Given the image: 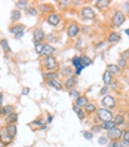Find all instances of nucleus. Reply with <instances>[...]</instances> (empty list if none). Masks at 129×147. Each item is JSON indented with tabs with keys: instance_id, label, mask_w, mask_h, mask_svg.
<instances>
[{
	"instance_id": "f257e3e1",
	"label": "nucleus",
	"mask_w": 129,
	"mask_h": 147,
	"mask_svg": "<svg viewBox=\"0 0 129 147\" xmlns=\"http://www.w3.org/2000/svg\"><path fill=\"white\" fill-rule=\"evenodd\" d=\"M43 67L46 68V71H56V68H58V61H56V58L55 57H46V58H43Z\"/></svg>"
},
{
	"instance_id": "f03ea898",
	"label": "nucleus",
	"mask_w": 129,
	"mask_h": 147,
	"mask_svg": "<svg viewBox=\"0 0 129 147\" xmlns=\"http://www.w3.org/2000/svg\"><path fill=\"white\" fill-rule=\"evenodd\" d=\"M126 21V15L122 11H114L113 15H111V25L113 27H119Z\"/></svg>"
},
{
	"instance_id": "7ed1b4c3",
	"label": "nucleus",
	"mask_w": 129,
	"mask_h": 147,
	"mask_svg": "<svg viewBox=\"0 0 129 147\" xmlns=\"http://www.w3.org/2000/svg\"><path fill=\"white\" fill-rule=\"evenodd\" d=\"M97 117L101 120V123L102 122H108V120H113V113H111V110L101 107V109L97 110Z\"/></svg>"
},
{
	"instance_id": "20e7f679",
	"label": "nucleus",
	"mask_w": 129,
	"mask_h": 147,
	"mask_svg": "<svg viewBox=\"0 0 129 147\" xmlns=\"http://www.w3.org/2000/svg\"><path fill=\"white\" fill-rule=\"evenodd\" d=\"M122 137H123V131L119 126H116L113 129H110V131H107V138H108L110 141H120V140H122Z\"/></svg>"
},
{
	"instance_id": "39448f33",
	"label": "nucleus",
	"mask_w": 129,
	"mask_h": 147,
	"mask_svg": "<svg viewBox=\"0 0 129 147\" xmlns=\"http://www.w3.org/2000/svg\"><path fill=\"white\" fill-rule=\"evenodd\" d=\"M79 33H80V27H79V24L71 22V24L67 27V36L70 37V39H74L76 36H79Z\"/></svg>"
},
{
	"instance_id": "423d86ee",
	"label": "nucleus",
	"mask_w": 129,
	"mask_h": 147,
	"mask_svg": "<svg viewBox=\"0 0 129 147\" xmlns=\"http://www.w3.org/2000/svg\"><path fill=\"white\" fill-rule=\"evenodd\" d=\"M101 104H102V107L104 109H114L116 107V100H114V97H111V95H105V97H102V100H101Z\"/></svg>"
},
{
	"instance_id": "0eeeda50",
	"label": "nucleus",
	"mask_w": 129,
	"mask_h": 147,
	"mask_svg": "<svg viewBox=\"0 0 129 147\" xmlns=\"http://www.w3.org/2000/svg\"><path fill=\"white\" fill-rule=\"evenodd\" d=\"M80 15H82L83 20H93L95 18V11H93L91 6H85L80 12Z\"/></svg>"
},
{
	"instance_id": "6e6552de",
	"label": "nucleus",
	"mask_w": 129,
	"mask_h": 147,
	"mask_svg": "<svg viewBox=\"0 0 129 147\" xmlns=\"http://www.w3.org/2000/svg\"><path fill=\"white\" fill-rule=\"evenodd\" d=\"M55 52H56V51H55L54 46H50L49 43H45V46H43V51H42L40 57H43V58H46V57H54Z\"/></svg>"
},
{
	"instance_id": "1a4fd4ad",
	"label": "nucleus",
	"mask_w": 129,
	"mask_h": 147,
	"mask_svg": "<svg viewBox=\"0 0 129 147\" xmlns=\"http://www.w3.org/2000/svg\"><path fill=\"white\" fill-rule=\"evenodd\" d=\"M33 40H34V43H43V40H45V31L42 28H36L33 31Z\"/></svg>"
},
{
	"instance_id": "9d476101",
	"label": "nucleus",
	"mask_w": 129,
	"mask_h": 147,
	"mask_svg": "<svg viewBox=\"0 0 129 147\" xmlns=\"http://www.w3.org/2000/svg\"><path fill=\"white\" fill-rule=\"evenodd\" d=\"M46 21H48V24H50V25H58L59 22H61V16H59L58 13H55V12H52V13L48 15Z\"/></svg>"
},
{
	"instance_id": "9b49d317",
	"label": "nucleus",
	"mask_w": 129,
	"mask_h": 147,
	"mask_svg": "<svg viewBox=\"0 0 129 147\" xmlns=\"http://www.w3.org/2000/svg\"><path fill=\"white\" fill-rule=\"evenodd\" d=\"M76 85H77V77H76V76H71V77H67V79H65V82H64V88L70 91V89L74 88Z\"/></svg>"
},
{
	"instance_id": "f8f14e48",
	"label": "nucleus",
	"mask_w": 129,
	"mask_h": 147,
	"mask_svg": "<svg viewBox=\"0 0 129 147\" xmlns=\"http://www.w3.org/2000/svg\"><path fill=\"white\" fill-rule=\"evenodd\" d=\"M0 141H2L3 144H6V146H9L12 141H13V138L6 132V129H2V135H0Z\"/></svg>"
},
{
	"instance_id": "ddd939ff",
	"label": "nucleus",
	"mask_w": 129,
	"mask_h": 147,
	"mask_svg": "<svg viewBox=\"0 0 129 147\" xmlns=\"http://www.w3.org/2000/svg\"><path fill=\"white\" fill-rule=\"evenodd\" d=\"M88 98L85 97V95H80L79 98H76V101H74V106L76 107H79V109H85V106L88 104Z\"/></svg>"
},
{
	"instance_id": "4468645a",
	"label": "nucleus",
	"mask_w": 129,
	"mask_h": 147,
	"mask_svg": "<svg viewBox=\"0 0 129 147\" xmlns=\"http://www.w3.org/2000/svg\"><path fill=\"white\" fill-rule=\"evenodd\" d=\"M85 113L86 115H92V113H97V104H95V102H88V104H86L85 106Z\"/></svg>"
},
{
	"instance_id": "2eb2a0df",
	"label": "nucleus",
	"mask_w": 129,
	"mask_h": 147,
	"mask_svg": "<svg viewBox=\"0 0 129 147\" xmlns=\"http://www.w3.org/2000/svg\"><path fill=\"white\" fill-rule=\"evenodd\" d=\"M43 79H45V82H50L54 79H58V73L56 71H45L43 73Z\"/></svg>"
},
{
	"instance_id": "dca6fc26",
	"label": "nucleus",
	"mask_w": 129,
	"mask_h": 147,
	"mask_svg": "<svg viewBox=\"0 0 129 147\" xmlns=\"http://www.w3.org/2000/svg\"><path fill=\"white\" fill-rule=\"evenodd\" d=\"M5 129H6V132L9 134L12 138L16 137V131H18V129H16V123H7Z\"/></svg>"
},
{
	"instance_id": "f3484780",
	"label": "nucleus",
	"mask_w": 129,
	"mask_h": 147,
	"mask_svg": "<svg viewBox=\"0 0 129 147\" xmlns=\"http://www.w3.org/2000/svg\"><path fill=\"white\" fill-rule=\"evenodd\" d=\"M11 113H13V107L12 106H3L0 109V116L2 117H7Z\"/></svg>"
},
{
	"instance_id": "a211bd4d",
	"label": "nucleus",
	"mask_w": 129,
	"mask_h": 147,
	"mask_svg": "<svg viewBox=\"0 0 129 147\" xmlns=\"http://www.w3.org/2000/svg\"><path fill=\"white\" fill-rule=\"evenodd\" d=\"M24 30H25V27H24L22 24H15V25H12V27H11V33L15 34V36H18L19 33H24Z\"/></svg>"
},
{
	"instance_id": "6ab92c4d",
	"label": "nucleus",
	"mask_w": 129,
	"mask_h": 147,
	"mask_svg": "<svg viewBox=\"0 0 129 147\" xmlns=\"http://www.w3.org/2000/svg\"><path fill=\"white\" fill-rule=\"evenodd\" d=\"M107 71L111 74V76H117L120 73V67L116 65V64H108L107 65Z\"/></svg>"
},
{
	"instance_id": "aec40b11",
	"label": "nucleus",
	"mask_w": 129,
	"mask_h": 147,
	"mask_svg": "<svg viewBox=\"0 0 129 147\" xmlns=\"http://www.w3.org/2000/svg\"><path fill=\"white\" fill-rule=\"evenodd\" d=\"M95 6L98 7V9H107V7L110 6V0H97Z\"/></svg>"
},
{
	"instance_id": "412c9836",
	"label": "nucleus",
	"mask_w": 129,
	"mask_h": 147,
	"mask_svg": "<svg viewBox=\"0 0 129 147\" xmlns=\"http://www.w3.org/2000/svg\"><path fill=\"white\" fill-rule=\"evenodd\" d=\"M102 82H104V85H105V86L111 85V82H113V76H111L107 70L104 71V74H102Z\"/></svg>"
},
{
	"instance_id": "4be33fe9",
	"label": "nucleus",
	"mask_w": 129,
	"mask_h": 147,
	"mask_svg": "<svg viewBox=\"0 0 129 147\" xmlns=\"http://www.w3.org/2000/svg\"><path fill=\"white\" fill-rule=\"evenodd\" d=\"M116 128V123L114 120H108V122H102L101 123V129H105V131H110V129Z\"/></svg>"
},
{
	"instance_id": "5701e85b",
	"label": "nucleus",
	"mask_w": 129,
	"mask_h": 147,
	"mask_svg": "<svg viewBox=\"0 0 129 147\" xmlns=\"http://www.w3.org/2000/svg\"><path fill=\"white\" fill-rule=\"evenodd\" d=\"M113 120H114L116 126H120V125H123V123H125V116H123L122 113H117V115L113 117Z\"/></svg>"
},
{
	"instance_id": "b1692460",
	"label": "nucleus",
	"mask_w": 129,
	"mask_h": 147,
	"mask_svg": "<svg viewBox=\"0 0 129 147\" xmlns=\"http://www.w3.org/2000/svg\"><path fill=\"white\" fill-rule=\"evenodd\" d=\"M107 42H110V43H117V42H120V34L116 33V31H113V33L108 36Z\"/></svg>"
},
{
	"instance_id": "393cba45",
	"label": "nucleus",
	"mask_w": 129,
	"mask_h": 147,
	"mask_svg": "<svg viewBox=\"0 0 129 147\" xmlns=\"http://www.w3.org/2000/svg\"><path fill=\"white\" fill-rule=\"evenodd\" d=\"M48 85H49V86H52V88H55V89H62V88H64V85L59 82V79L50 80V82H48Z\"/></svg>"
},
{
	"instance_id": "a878e982",
	"label": "nucleus",
	"mask_w": 129,
	"mask_h": 147,
	"mask_svg": "<svg viewBox=\"0 0 129 147\" xmlns=\"http://www.w3.org/2000/svg\"><path fill=\"white\" fill-rule=\"evenodd\" d=\"M0 46L3 48L5 54H11V46H9V43H7L6 39H2V40H0Z\"/></svg>"
},
{
	"instance_id": "bb28decb",
	"label": "nucleus",
	"mask_w": 129,
	"mask_h": 147,
	"mask_svg": "<svg viewBox=\"0 0 129 147\" xmlns=\"http://www.w3.org/2000/svg\"><path fill=\"white\" fill-rule=\"evenodd\" d=\"M16 120H18V113H15V111L6 117V122L7 123H16Z\"/></svg>"
},
{
	"instance_id": "cd10ccee",
	"label": "nucleus",
	"mask_w": 129,
	"mask_h": 147,
	"mask_svg": "<svg viewBox=\"0 0 129 147\" xmlns=\"http://www.w3.org/2000/svg\"><path fill=\"white\" fill-rule=\"evenodd\" d=\"M74 109V111H76V113H77V117H79L80 120H85V117H86V113H85V110L83 109H79V107H73Z\"/></svg>"
},
{
	"instance_id": "c85d7f7f",
	"label": "nucleus",
	"mask_w": 129,
	"mask_h": 147,
	"mask_svg": "<svg viewBox=\"0 0 129 147\" xmlns=\"http://www.w3.org/2000/svg\"><path fill=\"white\" fill-rule=\"evenodd\" d=\"M19 18H21V12H19L18 9L11 12V20H12L13 22H18V21H19Z\"/></svg>"
},
{
	"instance_id": "c756f323",
	"label": "nucleus",
	"mask_w": 129,
	"mask_h": 147,
	"mask_svg": "<svg viewBox=\"0 0 129 147\" xmlns=\"http://www.w3.org/2000/svg\"><path fill=\"white\" fill-rule=\"evenodd\" d=\"M71 68L70 67H62L61 68V74H64V76H67V77H71Z\"/></svg>"
},
{
	"instance_id": "7c9ffc66",
	"label": "nucleus",
	"mask_w": 129,
	"mask_h": 147,
	"mask_svg": "<svg viewBox=\"0 0 129 147\" xmlns=\"http://www.w3.org/2000/svg\"><path fill=\"white\" fill-rule=\"evenodd\" d=\"M91 64H92V59H91L89 57H85V55H83V57H82V65L86 67V65H91Z\"/></svg>"
},
{
	"instance_id": "2f4dec72",
	"label": "nucleus",
	"mask_w": 129,
	"mask_h": 147,
	"mask_svg": "<svg viewBox=\"0 0 129 147\" xmlns=\"http://www.w3.org/2000/svg\"><path fill=\"white\" fill-rule=\"evenodd\" d=\"M43 46H45V43H34V49H36V54H42L43 51Z\"/></svg>"
},
{
	"instance_id": "473e14b6",
	"label": "nucleus",
	"mask_w": 129,
	"mask_h": 147,
	"mask_svg": "<svg viewBox=\"0 0 129 147\" xmlns=\"http://www.w3.org/2000/svg\"><path fill=\"white\" fill-rule=\"evenodd\" d=\"M39 9L42 12H50V11H52V6H50V5H42ZM50 13H52V12H50Z\"/></svg>"
},
{
	"instance_id": "72a5a7b5",
	"label": "nucleus",
	"mask_w": 129,
	"mask_h": 147,
	"mask_svg": "<svg viewBox=\"0 0 129 147\" xmlns=\"http://www.w3.org/2000/svg\"><path fill=\"white\" fill-rule=\"evenodd\" d=\"M108 89H110L108 86H105V85H104V86H102V89L99 91V94L102 95V97H105V95H107V92H108Z\"/></svg>"
},
{
	"instance_id": "f704fd0d",
	"label": "nucleus",
	"mask_w": 129,
	"mask_h": 147,
	"mask_svg": "<svg viewBox=\"0 0 129 147\" xmlns=\"http://www.w3.org/2000/svg\"><path fill=\"white\" fill-rule=\"evenodd\" d=\"M122 140H125L126 143H129V129L123 131V137H122Z\"/></svg>"
},
{
	"instance_id": "c9c22d12",
	"label": "nucleus",
	"mask_w": 129,
	"mask_h": 147,
	"mask_svg": "<svg viewBox=\"0 0 129 147\" xmlns=\"http://www.w3.org/2000/svg\"><path fill=\"white\" fill-rule=\"evenodd\" d=\"M70 95H71L73 98H79V97H80V95H79V92H77L76 89H71V91H70Z\"/></svg>"
},
{
	"instance_id": "e433bc0d",
	"label": "nucleus",
	"mask_w": 129,
	"mask_h": 147,
	"mask_svg": "<svg viewBox=\"0 0 129 147\" xmlns=\"http://www.w3.org/2000/svg\"><path fill=\"white\" fill-rule=\"evenodd\" d=\"M117 65H119L120 68H122V67H125V65H126V59H125V58H120V59H119V64H117Z\"/></svg>"
},
{
	"instance_id": "4c0bfd02",
	"label": "nucleus",
	"mask_w": 129,
	"mask_h": 147,
	"mask_svg": "<svg viewBox=\"0 0 129 147\" xmlns=\"http://www.w3.org/2000/svg\"><path fill=\"white\" fill-rule=\"evenodd\" d=\"M27 13H30V15H36L37 11L34 9V7H27Z\"/></svg>"
},
{
	"instance_id": "58836bf2",
	"label": "nucleus",
	"mask_w": 129,
	"mask_h": 147,
	"mask_svg": "<svg viewBox=\"0 0 129 147\" xmlns=\"http://www.w3.org/2000/svg\"><path fill=\"white\" fill-rule=\"evenodd\" d=\"M107 147H120V144H119V141H110Z\"/></svg>"
},
{
	"instance_id": "ea45409f",
	"label": "nucleus",
	"mask_w": 129,
	"mask_h": 147,
	"mask_svg": "<svg viewBox=\"0 0 129 147\" xmlns=\"http://www.w3.org/2000/svg\"><path fill=\"white\" fill-rule=\"evenodd\" d=\"M82 46H83V40L79 39V40H77V43H76V49H80Z\"/></svg>"
},
{
	"instance_id": "a19ab883",
	"label": "nucleus",
	"mask_w": 129,
	"mask_h": 147,
	"mask_svg": "<svg viewBox=\"0 0 129 147\" xmlns=\"http://www.w3.org/2000/svg\"><path fill=\"white\" fill-rule=\"evenodd\" d=\"M107 141H108V138H107V137H105V138H104V137H101L99 140H98V143H99V144H105Z\"/></svg>"
},
{
	"instance_id": "79ce46f5",
	"label": "nucleus",
	"mask_w": 129,
	"mask_h": 147,
	"mask_svg": "<svg viewBox=\"0 0 129 147\" xmlns=\"http://www.w3.org/2000/svg\"><path fill=\"white\" fill-rule=\"evenodd\" d=\"M119 144H120V147H129V143H126L125 140H120Z\"/></svg>"
},
{
	"instance_id": "37998d69",
	"label": "nucleus",
	"mask_w": 129,
	"mask_h": 147,
	"mask_svg": "<svg viewBox=\"0 0 129 147\" xmlns=\"http://www.w3.org/2000/svg\"><path fill=\"white\" fill-rule=\"evenodd\" d=\"M16 6L18 7H25L27 6V2H16Z\"/></svg>"
},
{
	"instance_id": "c03bdc74",
	"label": "nucleus",
	"mask_w": 129,
	"mask_h": 147,
	"mask_svg": "<svg viewBox=\"0 0 129 147\" xmlns=\"http://www.w3.org/2000/svg\"><path fill=\"white\" fill-rule=\"evenodd\" d=\"M83 135H85L86 138H88V140H91V138H92V132H88V131H85V132H83Z\"/></svg>"
},
{
	"instance_id": "a18cd8bd",
	"label": "nucleus",
	"mask_w": 129,
	"mask_h": 147,
	"mask_svg": "<svg viewBox=\"0 0 129 147\" xmlns=\"http://www.w3.org/2000/svg\"><path fill=\"white\" fill-rule=\"evenodd\" d=\"M101 131V126H92V132H98Z\"/></svg>"
},
{
	"instance_id": "49530a36",
	"label": "nucleus",
	"mask_w": 129,
	"mask_h": 147,
	"mask_svg": "<svg viewBox=\"0 0 129 147\" xmlns=\"http://www.w3.org/2000/svg\"><path fill=\"white\" fill-rule=\"evenodd\" d=\"M2 107H3V94L0 92V109H2Z\"/></svg>"
},
{
	"instance_id": "de8ad7c7",
	"label": "nucleus",
	"mask_w": 129,
	"mask_h": 147,
	"mask_svg": "<svg viewBox=\"0 0 129 147\" xmlns=\"http://www.w3.org/2000/svg\"><path fill=\"white\" fill-rule=\"evenodd\" d=\"M58 5H61V6H65V5H70V2H58Z\"/></svg>"
},
{
	"instance_id": "09e8293b",
	"label": "nucleus",
	"mask_w": 129,
	"mask_h": 147,
	"mask_svg": "<svg viewBox=\"0 0 129 147\" xmlns=\"http://www.w3.org/2000/svg\"><path fill=\"white\" fill-rule=\"evenodd\" d=\"M125 9H126V12L129 13V3H125Z\"/></svg>"
},
{
	"instance_id": "8fccbe9b",
	"label": "nucleus",
	"mask_w": 129,
	"mask_h": 147,
	"mask_svg": "<svg viewBox=\"0 0 129 147\" xmlns=\"http://www.w3.org/2000/svg\"><path fill=\"white\" fill-rule=\"evenodd\" d=\"M24 33H25V31H24ZM24 33H19V34H18V36H15V37H16V39H21V37L24 36Z\"/></svg>"
},
{
	"instance_id": "3c124183",
	"label": "nucleus",
	"mask_w": 129,
	"mask_h": 147,
	"mask_svg": "<svg viewBox=\"0 0 129 147\" xmlns=\"http://www.w3.org/2000/svg\"><path fill=\"white\" fill-rule=\"evenodd\" d=\"M28 92H30V91H28V88H25V89H24V92H22V94H24V95H27V94H28Z\"/></svg>"
},
{
	"instance_id": "603ef678",
	"label": "nucleus",
	"mask_w": 129,
	"mask_h": 147,
	"mask_svg": "<svg viewBox=\"0 0 129 147\" xmlns=\"http://www.w3.org/2000/svg\"><path fill=\"white\" fill-rule=\"evenodd\" d=\"M0 147H7V146H6V144H3L2 141H0Z\"/></svg>"
},
{
	"instance_id": "864d4df0",
	"label": "nucleus",
	"mask_w": 129,
	"mask_h": 147,
	"mask_svg": "<svg viewBox=\"0 0 129 147\" xmlns=\"http://www.w3.org/2000/svg\"><path fill=\"white\" fill-rule=\"evenodd\" d=\"M126 34H128V36H129V28H128V30H126Z\"/></svg>"
},
{
	"instance_id": "5fc2aeb1",
	"label": "nucleus",
	"mask_w": 129,
	"mask_h": 147,
	"mask_svg": "<svg viewBox=\"0 0 129 147\" xmlns=\"http://www.w3.org/2000/svg\"><path fill=\"white\" fill-rule=\"evenodd\" d=\"M0 135H2V129H0Z\"/></svg>"
},
{
	"instance_id": "6e6d98bb",
	"label": "nucleus",
	"mask_w": 129,
	"mask_h": 147,
	"mask_svg": "<svg viewBox=\"0 0 129 147\" xmlns=\"http://www.w3.org/2000/svg\"><path fill=\"white\" fill-rule=\"evenodd\" d=\"M128 126H129V122H128Z\"/></svg>"
}]
</instances>
